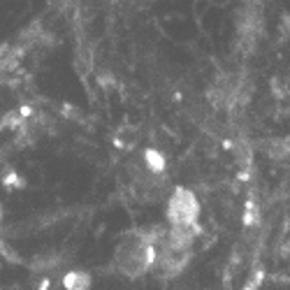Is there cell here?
<instances>
[{
    "mask_svg": "<svg viewBox=\"0 0 290 290\" xmlns=\"http://www.w3.org/2000/svg\"><path fill=\"white\" fill-rule=\"evenodd\" d=\"M155 237H158V232H125L116 244L114 255H111L114 270L119 274L128 276V279L144 276L155 262Z\"/></svg>",
    "mask_w": 290,
    "mask_h": 290,
    "instance_id": "1",
    "label": "cell"
},
{
    "mask_svg": "<svg viewBox=\"0 0 290 290\" xmlns=\"http://www.w3.org/2000/svg\"><path fill=\"white\" fill-rule=\"evenodd\" d=\"M197 211L200 207H197L195 195L186 188H176L167 207L170 228H197Z\"/></svg>",
    "mask_w": 290,
    "mask_h": 290,
    "instance_id": "2",
    "label": "cell"
}]
</instances>
